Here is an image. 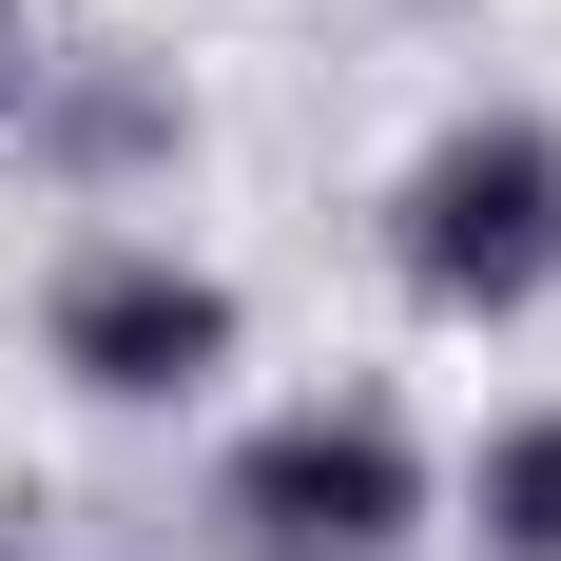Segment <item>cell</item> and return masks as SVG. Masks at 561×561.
I'll return each instance as SVG.
<instances>
[{"label":"cell","mask_w":561,"mask_h":561,"mask_svg":"<svg viewBox=\"0 0 561 561\" xmlns=\"http://www.w3.org/2000/svg\"><path fill=\"white\" fill-rule=\"evenodd\" d=\"M388 252H407L426 310H465V330L542 310V290H561V136H542V116H465V136H426Z\"/></svg>","instance_id":"1"},{"label":"cell","mask_w":561,"mask_h":561,"mask_svg":"<svg viewBox=\"0 0 561 561\" xmlns=\"http://www.w3.org/2000/svg\"><path fill=\"white\" fill-rule=\"evenodd\" d=\"M214 523L252 561H388L407 523H426V465H407L388 407H290V426H252L214 484Z\"/></svg>","instance_id":"2"},{"label":"cell","mask_w":561,"mask_h":561,"mask_svg":"<svg viewBox=\"0 0 561 561\" xmlns=\"http://www.w3.org/2000/svg\"><path fill=\"white\" fill-rule=\"evenodd\" d=\"M58 368L98 407H174L232 368V290L194 272V252H78L58 272Z\"/></svg>","instance_id":"3"},{"label":"cell","mask_w":561,"mask_h":561,"mask_svg":"<svg viewBox=\"0 0 561 561\" xmlns=\"http://www.w3.org/2000/svg\"><path fill=\"white\" fill-rule=\"evenodd\" d=\"M484 542H504V561H561V407L484 446Z\"/></svg>","instance_id":"4"}]
</instances>
